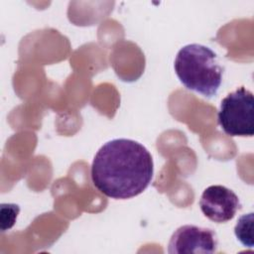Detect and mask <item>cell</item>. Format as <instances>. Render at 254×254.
Listing matches in <instances>:
<instances>
[{
  "label": "cell",
  "instance_id": "obj_1",
  "mask_svg": "<svg viewBox=\"0 0 254 254\" xmlns=\"http://www.w3.org/2000/svg\"><path fill=\"white\" fill-rule=\"evenodd\" d=\"M153 174V158L147 148L125 138L113 139L101 146L90 171L93 186L114 199L139 195L149 187Z\"/></svg>",
  "mask_w": 254,
  "mask_h": 254
},
{
  "label": "cell",
  "instance_id": "obj_2",
  "mask_svg": "<svg viewBox=\"0 0 254 254\" xmlns=\"http://www.w3.org/2000/svg\"><path fill=\"white\" fill-rule=\"evenodd\" d=\"M174 68L186 88L205 97L216 95L224 71L217 55L200 44L184 46L176 56Z\"/></svg>",
  "mask_w": 254,
  "mask_h": 254
},
{
  "label": "cell",
  "instance_id": "obj_3",
  "mask_svg": "<svg viewBox=\"0 0 254 254\" xmlns=\"http://www.w3.org/2000/svg\"><path fill=\"white\" fill-rule=\"evenodd\" d=\"M254 97L244 86L228 93L220 102L217 122L223 132L229 136L252 137Z\"/></svg>",
  "mask_w": 254,
  "mask_h": 254
},
{
  "label": "cell",
  "instance_id": "obj_4",
  "mask_svg": "<svg viewBox=\"0 0 254 254\" xmlns=\"http://www.w3.org/2000/svg\"><path fill=\"white\" fill-rule=\"evenodd\" d=\"M216 233L210 228L187 224L179 227L168 244L170 254H212L217 249Z\"/></svg>",
  "mask_w": 254,
  "mask_h": 254
},
{
  "label": "cell",
  "instance_id": "obj_5",
  "mask_svg": "<svg viewBox=\"0 0 254 254\" xmlns=\"http://www.w3.org/2000/svg\"><path fill=\"white\" fill-rule=\"evenodd\" d=\"M199 206L208 219L216 223H224L235 216L241 208V202L230 189L221 185H213L203 190Z\"/></svg>",
  "mask_w": 254,
  "mask_h": 254
},
{
  "label": "cell",
  "instance_id": "obj_6",
  "mask_svg": "<svg viewBox=\"0 0 254 254\" xmlns=\"http://www.w3.org/2000/svg\"><path fill=\"white\" fill-rule=\"evenodd\" d=\"M252 222H253V212H250L248 214L242 215L238 219L234 227V233L237 239L244 246H248L250 248L253 247Z\"/></svg>",
  "mask_w": 254,
  "mask_h": 254
}]
</instances>
